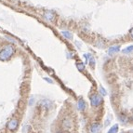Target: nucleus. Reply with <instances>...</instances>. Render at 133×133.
I'll return each instance as SVG.
<instances>
[{
    "instance_id": "nucleus-15",
    "label": "nucleus",
    "mask_w": 133,
    "mask_h": 133,
    "mask_svg": "<svg viewBox=\"0 0 133 133\" xmlns=\"http://www.w3.org/2000/svg\"><path fill=\"white\" fill-rule=\"evenodd\" d=\"M45 80H46L47 82H49V83H50V84L53 83V82H52V81H51V80H50V78H48V77H45Z\"/></svg>"
},
{
    "instance_id": "nucleus-19",
    "label": "nucleus",
    "mask_w": 133,
    "mask_h": 133,
    "mask_svg": "<svg viewBox=\"0 0 133 133\" xmlns=\"http://www.w3.org/2000/svg\"><path fill=\"white\" fill-rule=\"evenodd\" d=\"M122 133H123V132H122Z\"/></svg>"
},
{
    "instance_id": "nucleus-7",
    "label": "nucleus",
    "mask_w": 133,
    "mask_h": 133,
    "mask_svg": "<svg viewBox=\"0 0 133 133\" xmlns=\"http://www.w3.org/2000/svg\"><path fill=\"white\" fill-rule=\"evenodd\" d=\"M44 17H45L49 22H52L54 20V13L51 11H47V12H45Z\"/></svg>"
},
{
    "instance_id": "nucleus-2",
    "label": "nucleus",
    "mask_w": 133,
    "mask_h": 133,
    "mask_svg": "<svg viewBox=\"0 0 133 133\" xmlns=\"http://www.w3.org/2000/svg\"><path fill=\"white\" fill-rule=\"evenodd\" d=\"M90 102H91L92 106H99L100 104L103 103V98L101 97V95L94 94L90 97Z\"/></svg>"
},
{
    "instance_id": "nucleus-10",
    "label": "nucleus",
    "mask_w": 133,
    "mask_h": 133,
    "mask_svg": "<svg viewBox=\"0 0 133 133\" xmlns=\"http://www.w3.org/2000/svg\"><path fill=\"white\" fill-rule=\"evenodd\" d=\"M61 34L64 35V37L68 38V39H72V38H73V35H72V34H71L70 32H67V31H63V32H61Z\"/></svg>"
},
{
    "instance_id": "nucleus-13",
    "label": "nucleus",
    "mask_w": 133,
    "mask_h": 133,
    "mask_svg": "<svg viewBox=\"0 0 133 133\" xmlns=\"http://www.w3.org/2000/svg\"><path fill=\"white\" fill-rule=\"evenodd\" d=\"M76 67H77V69H78L79 71H83L84 69H85V64L82 63V62H79V63L76 64Z\"/></svg>"
},
{
    "instance_id": "nucleus-18",
    "label": "nucleus",
    "mask_w": 133,
    "mask_h": 133,
    "mask_svg": "<svg viewBox=\"0 0 133 133\" xmlns=\"http://www.w3.org/2000/svg\"><path fill=\"white\" fill-rule=\"evenodd\" d=\"M59 133H61V132H59Z\"/></svg>"
},
{
    "instance_id": "nucleus-12",
    "label": "nucleus",
    "mask_w": 133,
    "mask_h": 133,
    "mask_svg": "<svg viewBox=\"0 0 133 133\" xmlns=\"http://www.w3.org/2000/svg\"><path fill=\"white\" fill-rule=\"evenodd\" d=\"M119 120H120V121H122V122H124V123H126L127 121H129L128 117L126 116L125 114H123L119 115Z\"/></svg>"
},
{
    "instance_id": "nucleus-11",
    "label": "nucleus",
    "mask_w": 133,
    "mask_h": 133,
    "mask_svg": "<svg viewBox=\"0 0 133 133\" xmlns=\"http://www.w3.org/2000/svg\"><path fill=\"white\" fill-rule=\"evenodd\" d=\"M132 50H133V46H129V47H128V48H126L124 50H122V52L127 54V53H130Z\"/></svg>"
},
{
    "instance_id": "nucleus-9",
    "label": "nucleus",
    "mask_w": 133,
    "mask_h": 133,
    "mask_svg": "<svg viewBox=\"0 0 133 133\" xmlns=\"http://www.w3.org/2000/svg\"><path fill=\"white\" fill-rule=\"evenodd\" d=\"M118 132V126L117 125H114L110 129L108 133H117Z\"/></svg>"
},
{
    "instance_id": "nucleus-16",
    "label": "nucleus",
    "mask_w": 133,
    "mask_h": 133,
    "mask_svg": "<svg viewBox=\"0 0 133 133\" xmlns=\"http://www.w3.org/2000/svg\"><path fill=\"white\" fill-rule=\"evenodd\" d=\"M129 34H130V36H131V38L133 39V28L130 30V32H129Z\"/></svg>"
},
{
    "instance_id": "nucleus-14",
    "label": "nucleus",
    "mask_w": 133,
    "mask_h": 133,
    "mask_svg": "<svg viewBox=\"0 0 133 133\" xmlns=\"http://www.w3.org/2000/svg\"><path fill=\"white\" fill-rule=\"evenodd\" d=\"M100 92H101V94H102L103 96H105V95H106V91H105V90L103 89V87H100Z\"/></svg>"
},
{
    "instance_id": "nucleus-17",
    "label": "nucleus",
    "mask_w": 133,
    "mask_h": 133,
    "mask_svg": "<svg viewBox=\"0 0 133 133\" xmlns=\"http://www.w3.org/2000/svg\"><path fill=\"white\" fill-rule=\"evenodd\" d=\"M129 133H133V131H130V132H129Z\"/></svg>"
},
{
    "instance_id": "nucleus-1",
    "label": "nucleus",
    "mask_w": 133,
    "mask_h": 133,
    "mask_svg": "<svg viewBox=\"0 0 133 133\" xmlns=\"http://www.w3.org/2000/svg\"><path fill=\"white\" fill-rule=\"evenodd\" d=\"M14 53V49L11 46H7L4 50L0 52V59L1 60H8L12 56V54Z\"/></svg>"
},
{
    "instance_id": "nucleus-3",
    "label": "nucleus",
    "mask_w": 133,
    "mask_h": 133,
    "mask_svg": "<svg viewBox=\"0 0 133 133\" xmlns=\"http://www.w3.org/2000/svg\"><path fill=\"white\" fill-rule=\"evenodd\" d=\"M18 125H19V121L15 119V118H13L11 119L10 121L8 122V129L10 130V131H14L17 128H18Z\"/></svg>"
},
{
    "instance_id": "nucleus-8",
    "label": "nucleus",
    "mask_w": 133,
    "mask_h": 133,
    "mask_svg": "<svg viewBox=\"0 0 133 133\" xmlns=\"http://www.w3.org/2000/svg\"><path fill=\"white\" fill-rule=\"evenodd\" d=\"M77 108H78V110L80 111H83L85 108H86V103H85V101L82 99H80L78 101V103H77Z\"/></svg>"
},
{
    "instance_id": "nucleus-5",
    "label": "nucleus",
    "mask_w": 133,
    "mask_h": 133,
    "mask_svg": "<svg viewBox=\"0 0 133 133\" xmlns=\"http://www.w3.org/2000/svg\"><path fill=\"white\" fill-rule=\"evenodd\" d=\"M120 50V47L119 46H114V47H111L109 48V50H108V54L109 55H114V53H116Z\"/></svg>"
},
{
    "instance_id": "nucleus-6",
    "label": "nucleus",
    "mask_w": 133,
    "mask_h": 133,
    "mask_svg": "<svg viewBox=\"0 0 133 133\" xmlns=\"http://www.w3.org/2000/svg\"><path fill=\"white\" fill-rule=\"evenodd\" d=\"M62 125H63V127H64L65 129H69V128H71V127H72L73 122L70 118H65L64 120L62 121Z\"/></svg>"
},
{
    "instance_id": "nucleus-4",
    "label": "nucleus",
    "mask_w": 133,
    "mask_h": 133,
    "mask_svg": "<svg viewBox=\"0 0 133 133\" xmlns=\"http://www.w3.org/2000/svg\"><path fill=\"white\" fill-rule=\"evenodd\" d=\"M101 129H102V127H101V125H100L99 123H94L91 126L90 131H91V133H99Z\"/></svg>"
}]
</instances>
